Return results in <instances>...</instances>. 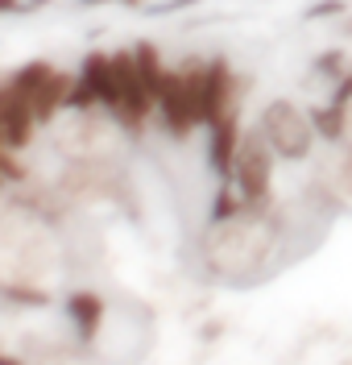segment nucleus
Masks as SVG:
<instances>
[{
  "mask_svg": "<svg viewBox=\"0 0 352 365\" xmlns=\"http://www.w3.org/2000/svg\"><path fill=\"white\" fill-rule=\"evenodd\" d=\"M261 137L270 141V150L278 154V162H306L319 145V133L311 125V113L303 104H294L290 96H278L270 100L257 116Z\"/></svg>",
  "mask_w": 352,
  "mask_h": 365,
  "instance_id": "1",
  "label": "nucleus"
},
{
  "mask_svg": "<svg viewBox=\"0 0 352 365\" xmlns=\"http://www.w3.org/2000/svg\"><path fill=\"white\" fill-rule=\"evenodd\" d=\"M117 4H124V9H141L145 0H117Z\"/></svg>",
  "mask_w": 352,
  "mask_h": 365,
  "instance_id": "11",
  "label": "nucleus"
},
{
  "mask_svg": "<svg viewBox=\"0 0 352 365\" xmlns=\"http://www.w3.org/2000/svg\"><path fill=\"white\" fill-rule=\"evenodd\" d=\"M328 17H348V0H315L303 9V21H328Z\"/></svg>",
  "mask_w": 352,
  "mask_h": 365,
  "instance_id": "7",
  "label": "nucleus"
},
{
  "mask_svg": "<svg viewBox=\"0 0 352 365\" xmlns=\"http://www.w3.org/2000/svg\"><path fill=\"white\" fill-rule=\"evenodd\" d=\"M331 104H340V108H352V71L340 79V83H331Z\"/></svg>",
  "mask_w": 352,
  "mask_h": 365,
  "instance_id": "8",
  "label": "nucleus"
},
{
  "mask_svg": "<svg viewBox=\"0 0 352 365\" xmlns=\"http://www.w3.org/2000/svg\"><path fill=\"white\" fill-rule=\"evenodd\" d=\"M245 137V125H240V108L224 113L220 120L208 125V166L215 170L220 182H233V162H236V145Z\"/></svg>",
  "mask_w": 352,
  "mask_h": 365,
  "instance_id": "3",
  "label": "nucleus"
},
{
  "mask_svg": "<svg viewBox=\"0 0 352 365\" xmlns=\"http://www.w3.org/2000/svg\"><path fill=\"white\" fill-rule=\"evenodd\" d=\"M191 4H199V0H162V4H154V13H158V17H162V13H183Z\"/></svg>",
  "mask_w": 352,
  "mask_h": 365,
  "instance_id": "9",
  "label": "nucleus"
},
{
  "mask_svg": "<svg viewBox=\"0 0 352 365\" xmlns=\"http://www.w3.org/2000/svg\"><path fill=\"white\" fill-rule=\"evenodd\" d=\"M79 4H117V0H79Z\"/></svg>",
  "mask_w": 352,
  "mask_h": 365,
  "instance_id": "12",
  "label": "nucleus"
},
{
  "mask_svg": "<svg viewBox=\"0 0 352 365\" xmlns=\"http://www.w3.org/2000/svg\"><path fill=\"white\" fill-rule=\"evenodd\" d=\"M348 50H340V46H331L324 54H315V63H311V75H324L328 83H340L344 75H348Z\"/></svg>",
  "mask_w": 352,
  "mask_h": 365,
  "instance_id": "6",
  "label": "nucleus"
},
{
  "mask_svg": "<svg viewBox=\"0 0 352 365\" xmlns=\"http://www.w3.org/2000/svg\"><path fill=\"white\" fill-rule=\"evenodd\" d=\"M311 113V125H315V133L319 141H328V145H348V108H340V104H315V108H306Z\"/></svg>",
  "mask_w": 352,
  "mask_h": 365,
  "instance_id": "5",
  "label": "nucleus"
},
{
  "mask_svg": "<svg viewBox=\"0 0 352 365\" xmlns=\"http://www.w3.org/2000/svg\"><path fill=\"white\" fill-rule=\"evenodd\" d=\"M67 316L75 324V332L83 336V341H92L95 332L104 328V299L95 295V291H75L67 299Z\"/></svg>",
  "mask_w": 352,
  "mask_h": 365,
  "instance_id": "4",
  "label": "nucleus"
},
{
  "mask_svg": "<svg viewBox=\"0 0 352 365\" xmlns=\"http://www.w3.org/2000/svg\"><path fill=\"white\" fill-rule=\"evenodd\" d=\"M274 166H278V154L270 150L261 129L257 125L245 129L233 162V187L245 195L249 207H274Z\"/></svg>",
  "mask_w": 352,
  "mask_h": 365,
  "instance_id": "2",
  "label": "nucleus"
},
{
  "mask_svg": "<svg viewBox=\"0 0 352 365\" xmlns=\"http://www.w3.org/2000/svg\"><path fill=\"white\" fill-rule=\"evenodd\" d=\"M13 13H25V0H0V17H13Z\"/></svg>",
  "mask_w": 352,
  "mask_h": 365,
  "instance_id": "10",
  "label": "nucleus"
}]
</instances>
